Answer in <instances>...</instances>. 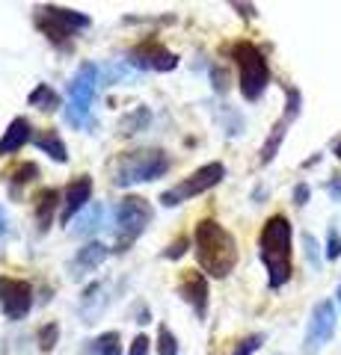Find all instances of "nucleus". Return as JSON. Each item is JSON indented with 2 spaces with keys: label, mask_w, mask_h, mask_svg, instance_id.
<instances>
[{
  "label": "nucleus",
  "mask_w": 341,
  "mask_h": 355,
  "mask_svg": "<svg viewBox=\"0 0 341 355\" xmlns=\"http://www.w3.org/2000/svg\"><path fill=\"white\" fill-rule=\"evenodd\" d=\"M158 355H178V338L167 326H160L158 331Z\"/></svg>",
  "instance_id": "nucleus-26"
},
{
  "label": "nucleus",
  "mask_w": 341,
  "mask_h": 355,
  "mask_svg": "<svg viewBox=\"0 0 341 355\" xmlns=\"http://www.w3.org/2000/svg\"><path fill=\"white\" fill-rule=\"evenodd\" d=\"M95 89H98V69L92 62H83L74 77L69 80V104H65V121L72 128H86L90 125L92 101H95Z\"/></svg>",
  "instance_id": "nucleus-7"
},
{
  "label": "nucleus",
  "mask_w": 341,
  "mask_h": 355,
  "mask_svg": "<svg viewBox=\"0 0 341 355\" xmlns=\"http://www.w3.org/2000/svg\"><path fill=\"white\" fill-rule=\"evenodd\" d=\"M178 296L184 299L187 305H190V311L196 314V320H205L208 314V275L199 272V270H187L181 272L178 279Z\"/></svg>",
  "instance_id": "nucleus-13"
},
{
  "label": "nucleus",
  "mask_w": 341,
  "mask_h": 355,
  "mask_svg": "<svg viewBox=\"0 0 341 355\" xmlns=\"http://www.w3.org/2000/svg\"><path fill=\"white\" fill-rule=\"evenodd\" d=\"M86 355H122L119 331H104V335L92 338L90 343H86Z\"/></svg>",
  "instance_id": "nucleus-21"
},
{
  "label": "nucleus",
  "mask_w": 341,
  "mask_h": 355,
  "mask_svg": "<svg viewBox=\"0 0 341 355\" xmlns=\"http://www.w3.org/2000/svg\"><path fill=\"white\" fill-rule=\"evenodd\" d=\"M169 154L160 148H137L119 154L113 169H110V184L119 190H128L134 184H151L169 172Z\"/></svg>",
  "instance_id": "nucleus-3"
},
{
  "label": "nucleus",
  "mask_w": 341,
  "mask_h": 355,
  "mask_svg": "<svg viewBox=\"0 0 341 355\" xmlns=\"http://www.w3.org/2000/svg\"><path fill=\"white\" fill-rule=\"evenodd\" d=\"M232 57L238 65V86L244 101H258L270 83V65L264 51L252 42H238L232 48Z\"/></svg>",
  "instance_id": "nucleus-5"
},
{
  "label": "nucleus",
  "mask_w": 341,
  "mask_h": 355,
  "mask_svg": "<svg viewBox=\"0 0 341 355\" xmlns=\"http://www.w3.org/2000/svg\"><path fill=\"white\" fill-rule=\"evenodd\" d=\"M309 198H312V190H309V184H297L294 187V205H309Z\"/></svg>",
  "instance_id": "nucleus-31"
},
{
  "label": "nucleus",
  "mask_w": 341,
  "mask_h": 355,
  "mask_svg": "<svg viewBox=\"0 0 341 355\" xmlns=\"http://www.w3.org/2000/svg\"><path fill=\"white\" fill-rule=\"evenodd\" d=\"M193 252L211 279H226L238 266V240L217 219H199L193 231Z\"/></svg>",
  "instance_id": "nucleus-2"
},
{
  "label": "nucleus",
  "mask_w": 341,
  "mask_h": 355,
  "mask_svg": "<svg viewBox=\"0 0 341 355\" xmlns=\"http://www.w3.org/2000/svg\"><path fill=\"white\" fill-rule=\"evenodd\" d=\"M57 343H60V326L57 323H45L39 329V349L42 352H53Z\"/></svg>",
  "instance_id": "nucleus-23"
},
{
  "label": "nucleus",
  "mask_w": 341,
  "mask_h": 355,
  "mask_svg": "<svg viewBox=\"0 0 341 355\" xmlns=\"http://www.w3.org/2000/svg\"><path fill=\"white\" fill-rule=\"evenodd\" d=\"M27 104L36 107V110H42V113H53V110L63 104V98H60V92H53L48 83H39V86L27 95Z\"/></svg>",
  "instance_id": "nucleus-19"
},
{
  "label": "nucleus",
  "mask_w": 341,
  "mask_h": 355,
  "mask_svg": "<svg viewBox=\"0 0 341 355\" xmlns=\"http://www.w3.org/2000/svg\"><path fill=\"white\" fill-rule=\"evenodd\" d=\"M187 249H190V237H175L172 243H169V249L167 252H163V258H169V261H178L181 258V254L187 252Z\"/></svg>",
  "instance_id": "nucleus-28"
},
{
  "label": "nucleus",
  "mask_w": 341,
  "mask_h": 355,
  "mask_svg": "<svg viewBox=\"0 0 341 355\" xmlns=\"http://www.w3.org/2000/svg\"><path fill=\"white\" fill-rule=\"evenodd\" d=\"M39 178V166L36 163H21L18 169L13 172V178H9V196H18L30 181H36Z\"/></svg>",
  "instance_id": "nucleus-22"
},
{
  "label": "nucleus",
  "mask_w": 341,
  "mask_h": 355,
  "mask_svg": "<svg viewBox=\"0 0 341 355\" xmlns=\"http://www.w3.org/2000/svg\"><path fill=\"white\" fill-rule=\"evenodd\" d=\"M333 154H335V157L341 160V142H335V148H333Z\"/></svg>",
  "instance_id": "nucleus-35"
},
{
  "label": "nucleus",
  "mask_w": 341,
  "mask_h": 355,
  "mask_svg": "<svg viewBox=\"0 0 341 355\" xmlns=\"http://www.w3.org/2000/svg\"><path fill=\"white\" fill-rule=\"evenodd\" d=\"M101 214H104V210H101V205H92V214L81 219V225L74 228V234L86 237V234H92V231H98V228H101Z\"/></svg>",
  "instance_id": "nucleus-24"
},
{
  "label": "nucleus",
  "mask_w": 341,
  "mask_h": 355,
  "mask_svg": "<svg viewBox=\"0 0 341 355\" xmlns=\"http://www.w3.org/2000/svg\"><path fill=\"white\" fill-rule=\"evenodd\" d=\"M261 343H264V335H261V331H258V335H247V338H240V340L235 343L228 355H252V352H258V349H261Z\"/></svg>",
  "instance_id": "nucleus-25"
},
{
  "label": "nucleus",
  "mask_w": 341,
  "mask_h": 355,
  "mask_svg": "<svg viewBox=\"0 0 341 355\" xmlns=\"http://www.w3.org/2000/svg\"><path fill=\"white\" fill-rule=\"evenodd\" d=\"M149 338L146 335H137L134 338V343H131V349H128V355H149Z\"/></svg>",
  "instance_id": "nucleus-30"
},
{
  "label": "nucleus",
  "mask_w": 341,
  "mask_h": 355,
  "mask_svg": "<svg viewBox=\"0 0 341 355\" xmlns=\"http://www.w3.org/2000/svg\"><path fill=\"white\" fill-rule=\"evenodd\" d=\"M6 234V214H3V207H0V240H3Z\"/></svg>",
  "instance_id": "nucleus-34"
},
{
  "label": "nucleus",
  "mask_w": 341,
  "mask_h": 355,
  "mask_svg": "<svg viewBox=\"0 0 341 355\" xmlns=\"http://www.w3.org/2000/svg\"><path fill=\"white\" fill-rule=\"evenodd\" d=\"M303 246H306V258H309V263L317 270V266H321V258H317V240L312 234H306L303 237Z\"/></svg>",
  "instance_id": "nucleus-29"
},
{
  "label": "nucleus",
  "mask_w": 341,
  "mask_h": 355,
  "mask_svg": "<svg viewBox=\"0 0 341 355\" xmlns=\"http://www.w3.org/2000/svg\"><path fill=\"white\" fill-rule=\"evenodd\" d=\"M300 107H303V95H300V89H288V104H285V113H282V119L273 125V130H270V137H267V142L261 146V166H267V163H273V157L279 154V146L285 142V133H288V128L294 125V119L300 116Z\"/></svg>",
  "instance_id": "nucleus-12"
},
{
  "label": "nucleus",
  "mask_w": 341,
  "mask_h": 355,
  "mask_svg": "<svg viewBox=\"0 0 341 355\" xmlns=\"http://www.w3.org/2000/svg\"><path fill=\"white\" fill-rule=\"evenodd\" d=\"M149 125H151V110L137 107V110H131L128 116H122V121H119V133H122V137H134V133H142Z\"/></svg>",
  "instance_id": "nucleus-20"
},
{
  "label": "nucleus",
  "mask_w": 341,
  "mask_h": 355,
  "mask_svg": "<svg viewBox=\"0 0 341 355\" xmlns=\"http://www.w3.org/2000/svg\"><path fill=\"white\" fill-rule=\"evenodd\" d=\"M324 258H326V261H338V258H341V234H338V228H329V231H326Z\"/></svg>",
  "instance_id": "nucleus-27"
},
{
  "label": "nucleus",
  "mask_w": 341,
  "mask_h": 355,
  "mask_svg": "<svg viewBox=\"0 0 341 355\" xmlns=\"http://www.w3.org/2000/svg\"><path fill=\"white\" fill-rule=\"evenodd\" d=\"M335 323H338V314H335V305L324 299L312 308V317H309V329H306V340H303V355H317L329 340L335 338Z\"/></svg>",
  "instance_id": "nucleus-9"
},
{
  "label": "nucleus",
  "mask_w": 341,
  "mask_h": 355,
  "mask_svg": "<svg viewBox=\"0 0 341 355\" xmlns=\"http://www.w3.org/2000/svg\"><path fill=\"white\" fill-rule=\"evenodd\" d=\"M107 254H110V249L104 246V243L90 240V243H86V246H81V249H78V254H74L72 263H69L72 279H83V275L95 272L98 266H101V263L107 261Z\"/></svg>",
  "instance_id": "nucleus-15"
},
{
  "label": "nucleus",
  "mask_w": 341,
  "mask_h": 355,
  "mask_svg": "<svg viewBox=\"0 0 341 355\" xmlns=\"http://www.w3.org/2000/svg\"><path fill=\"white\" fill-rule=\"evenodd\" d=\"M36 27L45 33L53 48H69L74 33L92 27V18L78 12V9H63V6L48 3L36 9Z\"/></svg>",
  "instance_id": "nucleus-6"
},
{
  "label": "nucleus",
  "mask_w": 341,
  "mask_h": 355,
  "mask_svg": "<svg viewBox=\"0 0 341 355\" xmlns=\"http://www.w3.org/2000/svg\"><path fill=\"white\" fill-rule=\"evenodd\" d=\"M155 219V207L140 196H125L122 202L113 207V249L128 252L131 243L142 237V231L151 225Z\"/></svg>",
  "instance_id": "nucleus-4"
},
{
  "label": "nucleus",
  "mask_w": 341,
  "mask_h": 355,
  "mask_svg": "<svg viewBox=\"0 0 341 355\" xmlns=\"http://www.w3.org/2000/svg\"><path fill=\"white\" fill-rule=\"evenodd\" d=\"M258 258L267 270V287L279 291L291 282L294 261H291V219L285 214H273L264 222L258 234Z\"/></svg>",
  "instance_id": "nucleus-1"
},
{
  "label": "nucleus",
  "mask_w": 341,
  "mask_h": 355,
  "mask_svg": "<svg viewBox=\"0 0 341 355\" xmlns=\"http://www.w3.org/2000/svg\"><path fill=\"white\" fill-rule=\"evenodd\" d=\"M128 65H134V69H142V71H175L178 69V57L163 48V44L158 39H146L134 44L128 53Z\"/></svg>",
  "instance_id": "nucleus-11"
},
{
  "label": "nucleus",
  "mask_w": 341,
  "mask_h": 355,
  "mask_svg": "<svg viewBox=\"0 0 341 355\" xmlns=\"http://www.w3.org/2000/svg\"><path fill=\"white\" fill-rule=\"evenodd\" d=\"M226 178V166L223 163H205V166H199L193 175H187L181 184H175V187H169V190H163L160 193V205L163 207H178V205H184V202H190V198H196V196H205L208 190H214V187L219 184Z\"/></svg>",
  "instance_id": "nucleus-8"
},
{
  "label": "nucleus",
  "mask_w": 341,
  "mask_h": 355,
  "mask_svg": "<svg viewBox=\"0 0 341 355\" xmlns=\"http://www.w3.org/2000/svg\"><path fill=\"white\" fill-rule=\"evenodd\" d=\"M232 9H238V12L244 15V18H256V15H258V12H256V6H252V3H232Z\"/></svg>",
  "instance_id": "nucleus-33"
},
{
  "label": "nucleus",
  "mask_w": 341,
  "mask_h": 355,
  "mask_svg": "<svg viewBox=\"0 0 341 355\" xmlns=\"http://www.w3.org/2000/svg\"><path fill=\"white\" fill-rule=\"evenodd\" d=\"M33 137H36V133H33L30 119H24V116H15L13 121H9V128L3 130V137H0V157H9V154H18V151L24 148Z\"/></svg>",
  "instance_id": "nucleus-16"
},
{
  "label": "nucleus",
  "mask_w": 341,
  "mask_h": 355,
  "mask_svg": "<svg viewBox=\"0 0 341 355\" xmlns=\"http://www.w3.org/2000/svg\"><path fill=\"white\" fill-rule=\"evenodd\" d=\"M33 308V284L24 279H9L0 275V311L9 323L24 320Z\"/></svg>",
  "instance_id": "nucleus-10"
},
{
  "label": "nucleus",
  "mask_w": 341,
  "mask_h": 355,
  "mask_svg": "<svg viewBox=\"0 0 341 355\" xmlns=\"http://www.w3.org/2000/svg\"><path fill=\"white\" fill-rule=\"evenodd\" d=\"M92 198V178L90 175H78L74 181L65 187V196H63V207H60V222L69 225V222L81 214V210L90 205Z\"/></svg>",
  "instance_id": "nucleus-14"
},
{
  "label": "nucleus",
  "mask_w": 341,
  "mask_h": 355,
  "mask_svg": "<svg viewBox=\"0 0 341 355\" xmlns=\"http://www.w3.org/2000/svg\"><path fill=\"white\" fill-rule=\"evenodd\" d=\"M60 198H63L60 190H53V187H48V190H42L36 196V231L39 234H48L53 214H57V207H63Z\"/></svg>",
  "instance_id": "nucleus-17"
},
{
  "label": "nucleus",
  "mask_w": 341,
  "mask_h": 355,
  "mask_svg": "<svg viewBox=\"0 0 341 355\" xmlns=\"http://www.w3.org/2000/svg\"><path fill=\"white\" fill-rule=\"evenodd\" d=\"M326 193L333 196L335 202H341V175H333V178H329V181H326Z\"/></svg>",
  "instance_id": "nucleus-32"
},
{
  "label": "nucleus",
  "mask_w": 341,
  "mask_h": 355,
  "mask_svg": "<svg viewBox=\"0 0 341 355\" xmlns=\"http://www.w3.org/2000/svg\"><path fill=\"white\" fill-rule=\"evenodd\" d=\"M33 146H36L42 154H48L53 163H65V160H69V146H65L63 137L53 128L36 130V137H33Z\"/></svg>",
  "instance_id": "nucleus-18"
},
{
  "label": "nucleus",
  "mask_w": 341,
  "mask_h": 355,
  "mask_svg": "<svg viewBox=\"0 0 341 355\" xmlns=\"http://www.w3.org/2000/svg\"><path fill=\"white\" fill-rule=\"evenodd\" d=\"M335 296H338V302H341V287H338V293H335Z\"/></svg>",
  "instance_id": "nucleus-36"
}]
</instances>
